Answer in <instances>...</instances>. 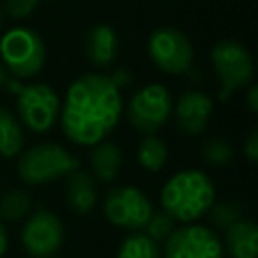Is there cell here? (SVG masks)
Returning <instances> with one entry per match:
<instances>
[{
    "label": "cell",
    "mask_w": 258,
    "mask_h": 258,
    "mask_svg": "<svg viewBox=\"0 0 258 258\" xmlns=\"http://www.w3.org/2000/svg\"><path fill=\"white\" fill-rule=\"evenodd\" d=\"M121 113V89L113 79L101 73H87L69 85L58 119L73 143L95 145L117 127Z\"/></svg>",
    "instance_id": "obj_1"
},
{
    "label": "cell",
    "mask_w": 258,
    "mask_h": 258,
    "mask_svg": "<svg viewBox=\"0 0 258 258\" xmlns=\"http://www.w3.org/2000/svg\"><path fill=\"white\" fill-rule=\"evenodd\" d=\"M159 200L163 212L175 222L189 224L212 210L216 200L214 181L202 169H181L165 181Z\"/></svg>",
    "instance_id": "obj_2"
},
{
    "label": "cell",
    "mask_w": 258,
    "mask_h": 258,
    "mask_svg": "<svg viewBox=\"0 0 258 258\" xmlns=\"http://www.w3.org/2000/svg\"><path fill=\"white\" fill-rule=\"evenodd\" d=\"M0 58L4 69L16 79L34 77L46 60V46L38 32L26 26H16L0 38Z\"/></svg>",
    "instance_id": "obj_3"
},
{
    "label": "cell",
    "mask_w": 258,
    "mask_h": 258,
    "mask_svg": "<svg viewBox=\"0 0 258 258\" xmlns=\"http://www.w3.org/2000/svg\"><path fill=\"white\" fill-rule=\"evenodd\" d=\"M75 167H79L77 157L58 143H38L28 147L18 157V177L24 183L40 185L60 177H67Z\"/></svg>",
    "instance_id": "obj_4"
},
{
    "label": "cell",
    "mask_w": 258,
    "mask_h": 258,
    "mask_svg": "<svg viewBox=\"0 0 258 258\" xmlns=\"http://www.w3.org/2000/svg\"><path fill=\"white\" fill-rule=\"evenodd\" d=\"M212 64L220 79V101H226L238 89L246 87L254 75L252 54L234 38H222L214 44Z\"/></svg>",
    "instance_id": "obj_5"
},
{
    "label": "cell",
    "mask_w": 258,
    "mask_h": 258,
    "mask_svg": "<svg viewBox=\"0 0 258 258\" xmlns=\"http://www.w3.org/2000/svg\"><path fill=\"white\" fill-rule=\"evenodd\" d=\"M16 113L30 131L44 133L58 121L60 99L54 89L44 83L20 85L16 91Z\"/></svg>",
    "instance_id": "obj_6"
},
{
    "label": "cell",
    "mask_w": 258,
    "mask_h": 258,
    "mask_svg": "<svg viewBox=\"0 0 258 258\" xmlns=\"http://www.w3.org/2000/svg\"><path fill=\"white\" fill-rule=\"evenodd\" d=\"M173 111L169 91L159 83H149L133 93L127 105L129 123L141 133H155L161 129Z\"/></svg>",
    "instance_id": "obj_7"
},
{
    "label": "cell",
    "mask_w": 258,
    "mask_h": 258,
    "mask_svg": "<svg viewBox=\"0 0 258 258\" xmlns=\"http://www.w3.org/2000/svg\"><path fill=\"white\" fill-rule=\"evenodd\" d=\"M147 52L153 64L167 75L187 73L194 62V46L189 38L173 26L155 28L147 40Z\"/></svg>",
    "instance_id": "obj_8"
},
{
    "label": "cell",
    "mask_w": 258,
    "mask_h": 258,
    "mask_svg": "<svg viewBox=\"0 0 258 258\" xmlns=\"http://www.w3.org/2000/svg\"><path fill=\"white\" fill-rule=\"evenodd\" d=\"M153 206L149 198L135 185H117L113 187L103 204L105 218L125 230H141L149 220Z\"/></svg>",
    "instance_id": "obj_9"
},
{
    "label": "cell",
    "mask_w": 258,
    "mask_h": 258,
    "mask_svg": "<svg viewBox=\"0 0 258 258\" xmlns=\"http://www.w3.org/2000/svg\"><path fill=\"white\" fill-rule=\"evenodd\" d=\"M163 244V258H224L220 236L194 222L175 228Z\"/></svg>",
    "instance_id": "obj_10"
},
{
    "label": "cell",
    "mask_w": 258,
    "mask_h": 258,
    "mask_svg": "<svg viewBox=\"0 0 258 258\" xmlns=\"http://www.w3.org/2000/svg\"><path fill=\"white\" fill-rule=\"evenodd\" d=\"M20 240L32 258H50L64 242V226L54 212L38 210L26 220Z\"/></svg>",
    "instance_id": "obj_11"
},
{
    "label": "cell",
    "mask_w": 258,
    "mask_h": 258,
    "mask_svg": "<svg viewBox=\"0 0 258 258\" xmlns=\"http://www.w3.org/2000/svg\"><path fill=\"white\" fill-rule=\"evenodd\" d=\"M214 111L210 95L204 91H187L177 99L175 105V125L187 135H198L206 129L208 119Z\"/></svg>",
    "instance_id": "obj_12"
},
{
    "label": "cell",
    "mask_w": 258,
    "mask_h": 258,
    "mask_svg": "<svg viewBox=\"0 0 258 258\" xmlns=\"http://www.w3.org/2000/svg\"><path fill=\"white\" fill-rule=\"evenodd\" d=\"M64 198H67L69 208L75 214H79V216L89 214L95 208V204H97V183H95V177L89 171H85L81 167H75L67 175Z\"/></svg>",
    "instance_id": "obj_13"
},
{
    "label": "cell",
    "mask_w": 258,
    "mask_h": 258,
    "mask_svg": "<svg viewBox=\"0 0 258 258\" xmlns=\"http://www.w3.org/2000/svg\"><path fill=\"white\" fill-rule=\"evenodd\" d=\"M117 50H119V40H117V32L113 30V26L101 22L89 30L87 56H89L91 64H95L99 69L111 67L113 60L117 58Z\"/></svg>",
    "instance_id": "obj_14"
},
{
    "label": "cell",
    "mask_w": 258,
    "mask_h": 258,
    "mask_svg": "<svg viewBox=\"0 0 258 258\" xmlns=\"http://www.w3.org/2000/svg\"><path fill=\"white\" fill-rule=\"evenodd\" d=\"M226 230V250L232 258L258 256V228L252 220H236Z\"/></svg>",
    "instance_id": "obj_15"
},
{
    "label": "cell",
    "mask_w": 258,
    "mask_h": 258,
    "mask_svg": "<svg viewBox=\"0 0 258 258\" xmlns=\"http://www.w3.org/2000/svg\"><path fill=\"white\" fill-rule=\"evenodd\" d=\"M91 169H93V175L101 181H113L119 171H121V165H123V151L117 143L113 141H99L93 145V151H91Z\"/></svg>",
    "instance_id": "obj_16"
},
{
    "label": "cell",
    "mask_w": 258,
    "mask_h": 258,
    "mask_svg": "<svg viewBox=\"0 0 258 258\" xmlns=\"http://www.w3.org/2000/svg\"><path fill=\"white\" fill-rule=\"evenodd\" d=\"M137 161L143 169L155 173L159 171L167 161V145L161 137L155 133H143L139 145H137Z\"/></svg>",
    "instance_id": "obj_17"
},
{
    "label": "cell",
    "mask_w": 258,
    "mask_h": 258,
    "mask_svg": "<svg viewBox=\"0 0 258 258\" xmlns=\"http://www.w3.org/2000/svg\"><path fill=\"white\" fill-rule=\"evenodd\" d=\"M22 143H24V135L20 123L8 109L0 107V155L16 157L22 149Z\"/></svg>",
    "instance_id": "obj_18"
},
{
    "label": "cell",
    "mask_w": 258,
    "mask_h": 258,
    "mask_svg": "<svg viewBox=\"0 0 258 258\" xmlns=\"http://www.w3.org/2000/svg\"><path fill=\"white\" fill-rule=\"evenodd\" d=\"M117 258H161V248L145 232L133 230V234L123 238Z\"/></svg>",
    "instance_id": "obj_19"
},
{
    "label": "cell",
    "mask_w": 258,
    "mask_h": 258,
    "mask_svg": "<svg viewBox=\"0 0 258 258\" xmlns=\"http://www.w3.org/2000/svg\"><path fill=\"white\" fill-rule=\"evenodd\" d=\"M32 198L24 189H10L0 196V220L2 222H20L30 214Z\"/></svg>",
    "instance_id": "obj_20"
},
{
    "label": "cell",
    "mask_w": 258,
    "mask_h": 258,
    "mask_svg": "<svg viewBox=\"0 0 258 258\" xmlns=\"http://www.w3.org/2000/svg\"><path fill=\"white\" fill-rule=\"evenodd\" d=\"M175 230V220L167 214V212H151L149 220L145 222V226L141 228V232H145L151 240H155L157 244L159 242H165L171 232Z\"/></svg>",
    "instance_id": "obj_21"
},
{
    "label": "cell",
    "mask_w": 258,
    "mask_h": 258,
    "mask_svg": "<svg viewBox=\"0 0 258 258\" xmlns=\"http://www.w3.org/2000/svg\"><path fill=\"white\" fill-rule=\"evenodd\" d=\"M232 155H234L232 145L228 141L220 139V137L208 139L202 147V157L210 165H226V163L232 161Z\"/></svg>",
    "instance_id": "obj_22"
},
{
    "label": "cell",
    "mask_w": 258,
    "mask_h": 258,
    "mask_svg": "<svg viewBox=\"0 0 258 258\" xmlns=\"http://www.w3.org/2000/svg\"><path fill=\"white\" fill-rule=\"evenodd\" d=\"M214 222L220 226V228H228L232 222L240 220V210L232 204H220V206H214Z\"/></svg>",
    "instance_id": "obj_23"
},
{
    "label": "cell",
    "mask_w": 258,
    "mask_h": 258,
    "mask_svg": "<svg viewBox=\"0 0 258 258\" xmlns=\"http://www.w3.org/2000/svg\"><path fill=\"white\" fill-rule=\"evenodd\" d=\"M38 2L40 0H6L4 8L12 18H26L36 10Z\"/></svg>",
    "instance_id": "obj_24"
},
{
    "label": "cell",
    "mask_w": 258,
    "mask_h": 258,
    "mask_svg": "<svg viewBox=\"0 0 258 258\" xmlns=\"http://www.w3.org/2000/svg\"><path fill=\"white\" fill-rule=\"evenodd\" d=\"M244 155L252 161V163H256L258 161V131L254 129V131H250V135L246 137V141H244Z\"/></svg>",
    "instance_id": "obj_25"
},
{
    "label": "cell",
    "mask_w": 258,
    "mask_h": 258,
    "mask_svg": "<svg viewBox=\"0 0 258 258\" xmlns=\"http://www.w3.org/2000/svg\"><path fill=\"white\" fill-rule=\"evenodd\" d=\"M248 107H250V111L252 113H256L258 111V87L256 85H252L250 89H248Z\"/></svg>",
    "instance_id": "obj_26"
},
{
    "label": "cell",
    "mask_w": 258,
    "mask_h": 258,
    "mask_svg": "<svg viewBox=\"0 0 258 258\" xmlns=\"http://www.w3.org/2000/svg\"><path fill=\"white\" fill-rule=\"evenodd\" d=\"M6 248H8V236H6V230H4V224H2V220H0V258L4 256V252H6Z\"/></svg>",
    "instance_id": "obj_27"
},
{
    "label": "cell",
    "mask_w": 258,
    "mask_h": 258,
    "mask_svg": "<svg viewBox=\"0 0 258 258\" xmlns=\"http://www.w3.org/2000/svg\"><path fill=\"white\" fill-rule=\"evenodd\" d=\"M8 81V71L4 69V64H0V87H4Z\"/></svg>",
    "instance_id": "obj_28"
},
{
    "label": "cell",
    "mask_w": 258,
    "mask_h": 258,
    "mask_svg": "<svg viewBox=\"0 0 258 258\" xmlns=\"http://www.w3.org/2000/svg\"><path fill=\"white\" fill-rule=\"evenodd\" d=\"M0 24H2V10H0Z\"/></svg>",
    "instance_id": "obj_29"
}]
</instances>
